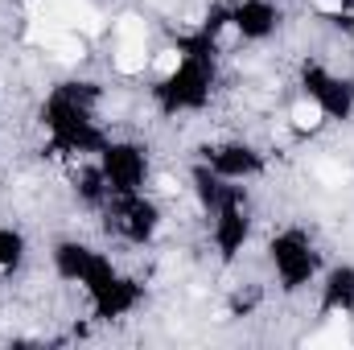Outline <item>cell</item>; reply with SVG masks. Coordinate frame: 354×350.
<instances>
[{"instance_id":"cell-4","label":"cell","mask_w":354,"mask_h":350,"mask_svg":"<svg viewBox=\"0 0 354 350\" xmlns=\"http://www.w3.org/2000/svg\"><path fill=\"white\" fill-rule=\"evenodd\" d=\"M292 124L305 128V132L317 128V124H322V103H317V99H301V103L292 107Z\"/></svg>"},{"instance_id":"cell-8","label":"cell","mask_w":354,"mask_h":350,"mask_svg":"<svg viewBox=\"0 0 354 350\" xmlns=\"http://www.w3.org/2000/svg\"><path fill=\"white\" fill-rule=\"evenodd\" d=\"M157 185H161V194H177V181H174V177H161Z\"/></svg>"},{"instance_id":"cell-7","label":"cell","mask_w":354,"mask_h":350,"mask_svg":"<svg viewBox=\"0 0 354 350\" xmlns=\"http://www.w3.org/2000/svg\"><path fill=\"white\" fill-rule=\"evenodd\" d=\"M317 12H342V0H313Z\"/></svg>"},{"instance_id":"cell-2","label":"cell","mask_w":354,"mask_h":350,"mask_svg":"<svg viewBox=\"0 0 354 350\" xmlns=\"http://www.w3.org/2000/svg\"><path fill=\"white\" fill-rule=\"evenodd\" d=\"M346 342H351V334H346V317H342V313H334L330 330H322V334L305 338V347H346Z\"/></svg>"},{"instance_id":"cell-6","label":"cell","mask_w":354,"mask_h":350,"mask_svg":"<svg viewBox=\"0 0 354 350\" xmlns=\"http://www.w3.org/2000/svg\"><path fill=\"white\" fill-rule=\"evenodd\" d=\"M317 177H322V181H330V185H342V181H346V169H342V165H334V161H322V165H317Z\"/></svg>"},{"instance_id":"cell-3","label":"cell","mask_w":354,"mask_h":350,"mask_svg":"<svg viewBox=\"0 0 354 350\" xmlns=\"http://www.w3.org/2000/svg\"><path fill=\"white\" fill-rule=\"evenodd\" d=\"M50 54H54L58 62H79V58H83L87 50H83V37H79L75 29H66V33H62V37L54 42V50H50Z\"/></svg>"},{"instance_id":"cell-5","label":"cell","mask_w":354,"mask_h":350,"mask_svg":"<svg viewBox=\"0 0 354 350\" xmlns=\"http://www.w3.org/2000/svg\"><path fill=\"white\" fill-rule=\"evenodd\" d=\"M153 66H157V75H161V79H174L177 71H181V54H177V50H161Z\"/></svg>"},{"instance_id":"cell-1","label":"cell","mask_w":354,"mask_h":350,"mask_svg":"<svg viewBox=\"0 0 354 350\" xmlns=\"http://www.w3.org/2000/svg\"><path fill=\"white\" fill-rule=\"evenodd\" d=\"M115 71L120 75H140L145 71V62H149V54H145V21L136 17V12H128V17H120V25H115Z\"/></svg>"}]
</instances>
